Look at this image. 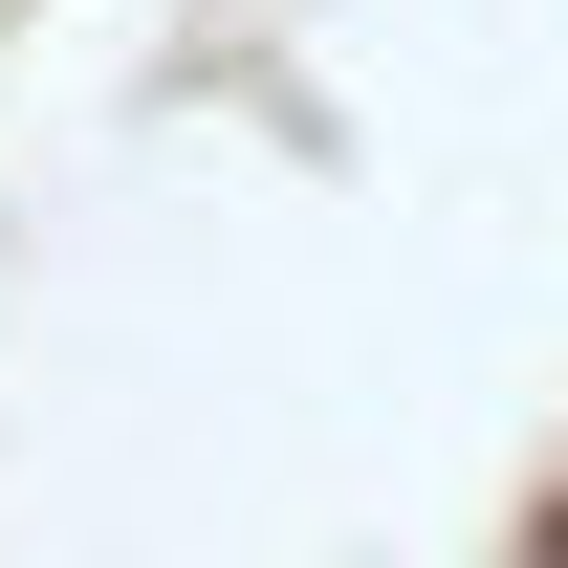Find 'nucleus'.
<instances>
[{
	"mask_svg": "<svg viewBox=\"0 0 568 568\" xmlns=\"http://www.w3.org/2000/svg\"><path fill=\"white\" fill-rule=\"evenodd\" d=\"M503 568H568V459H547V503H525V525H503Z\"/></svg>",
	"mask_w": 568,
	"mask_h": 568,
	"instance_id": "obj_1",
	"label": "nucleus"
}]
</instances>
